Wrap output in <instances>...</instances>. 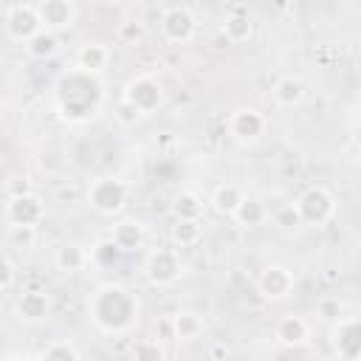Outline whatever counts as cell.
I'll return each mask as SVG.
<instances>
[{"label":"cell","instance_id":"obj_1","mask_svg":"<svg viewBox=\"0 0 361 361\" xmlns=\"http://www.w3.org/2000/svg\"><path fill=\"white\" fill-rule=\"evenodd\" d=\"M90 322L107 336H124L138 324V293L121 282H102L87 299Z\"/></svg>","mask_w":361,"mask_h":361},{"label":"cell","instance_id":"obj_2","mask_svg":"<svg viewBox=\"0 0 361 361\" xmlns=\"http://www.w3.org/2000/svg\"><path fill=\"white\" fill-rule=\"evenodd\" d=\"M99 73L73 68L68 71L56 85V110L68 121H85L90 118L102 104V82Z\"/></svg>","mask_w":361,"mask_h":361},{"label":"cell","instance_id":"obj_3","mask_svg":"<svg viewBox=\"0 0 361 361\" xmlns=\"http://www.w3.org/2000/svg\"><path fill=\"white\" fill-rule=\"evenodd\" d=\"M85 200L90 203L93 212L104 214V217H113V214H121L127 200H130V183L118 175H99L87 183L85 189Z\"/></svg>","mask_w":361,"mask_h":361},{"label":"cell","instance_id":"obj_4","mask_svg":"<svg viewBox=\"0 0 361 361\" xmlns=\"http://www.w3.org/2000/svg\"><path fill=\"white\" fill-rule=\"evenodd\" d=\"M293 203H296V209L302 214V226L322 228V226H327L336 217V195L327 186H322V183L307 186Z\"/></svg>","mask_w":361,"mask_h":361},{"label":"cell","instance_id":"obj_5","mask_svg":"<svg viewBox=\"0 0 361 361\" xmlns=\"http://www.w3.org/2000/svg\"><path fill=\"white\" fill-rule=\"evenodd\" d=\"M268 133V118L257 110V107H237L228 116V135L234 144L240 147H251L257 141H262V135Z\"/></svg>","mask_w":361,"mask_h":361},{"label":"cell","instance_id":"obj_6","mask_svg":"<svg viewBox=\"0 0 361 361\" xmlns=\"http://www.w3.org/2000/svg\"><path fill=\"white\" fill-rule=\"evenodd\" d=\"M161 34H164V39L172 42V45H186V42H192L195 34H197V20H195L192 8L183 6V3L166 6V8L161 11Z\"/></svg>","mask_w":361,"mask_h":361},{"label":"cell","instance_id":"obj_7","mask_svg":"<svg viewBox=\"0 0 361 361\" xmlns=\"http://www.w3.org/2000/svg\"><path fill=\"white\" fill-rule=\"evenodd\" d=\"M121 99H127L130 104H135L141 116H149V113H155L164 104V87H161V82L155 76L138 73V76L127 79V85L121 90Z\"/></svg>","mask_w":361,"mask_h":361},{"label":"cell","instance_id":"obj_8","mask_svg":"<svg viewBox=\"0 0 361 361\" xmlns=\"http://www.w3.org/2000/svg\"><path fill=\"white\" fill-rule=\"evenodd\" d=\"M330 347L341 361L361 358V322L358 316H338L330 322Z\"/></svg>","mask_w":361,"mask_h":361},{"label":"cell","instance_id":"obj_9","mask_svg":"<svg viewBox=\"0 0 361 361\" xmlns=\"http://www.w3.org/2000/svg\"><path fill=\"white\" fill-rule=\"evenodd\" d=\"M144 274H147L149 285H155V288L175 285L180 279V274H183L180 254L175 248H155V251H149V257L144 262Z\"/></svg>","mask_w":361,"mask_h":361},{"label":"cell","instance_id":"obj_10","mask_svg":"<svg viewBox=\"0 0 361 361\" xmlns=\"http://www.w3.org/2000/svg\"><path fill=\"white\" fill-rule=\"evenodd\" d=\"M296 288V276L288 265H279V262H271L259 271L257 276V293L265 299V302H282L293 293Z\"/></svg>","mask_w":361,"mask_h":361},{"label":"cell","instance_id":"obj_11","mask_svg":"<svg viewBox=\"0 0 361 361\" xmlns=\"http://www.w3.org/2000/svg\"><path fill=\"white\" fill-rule=\"evenodd\" d=\"M6 220L8 226H39L45 220V203L39 195L25 192V195H14L6 203Z\"/></svg>","mask_w":361,"mask_h":361},{"label":"cell","instance_id":"obj_12","mask_svg":"<svg viewBox=\"0 0 361 361\" xmlns=\"http://www.w3.org/2000/svg\"><path fill=\"white\" fill-rule=\"evenodd\" d=\"M42 28V20H39V11L37 6L31 3H17L6 11V31L11 39L17 42H25L28 37H34L37 31Z\"/></svg>","mask_w":361,"mask_h":361},{"label":"cell","instance_id":"obj_13","mask_svg":"<svg viewBox=\"0 0 361 361\" xmlns=\"http://www.w3.org/2000/svg\"><path fill=\"white\" fill-rule=\"evenodd\" d=\"M14 310H17V316H20L23 322H31V324L45 322V319L51 316V296H48L42 288H25V290L17 296Z\"/></svg>","mask_w":361,"mask_h":361},{"label":"cell","instance_id":"obj_14","mask_svg":"<svg viewBox=\"0 0 361 361\" xmlns=\"http://www.w3.org/2000/svg\"><path fill=\"white\" fill-rule=\"evenodd\" d=\"M42 28L48 31H65L76 23V3L73 0H42L37 6Z\"/></svg>","mask_w":361,"mask_h":361},{"label":"cell","instance_id":"obj_15","mask_svg":"<svg viewBox=\"0 0 361 361\" xmlns=\"http://www.w3.org/2000/svg\"><path fill=\"white\" fill-rule=\"evenodd\" d=\"M110 240L121 248V254H133V251L144 248V243H147V228H144V223L135 220V217H121V220L113 223Z\"/></svg>","mask_w":361,"mask_h":361},{"label":"cell","instance_id":"obj_16","mask_svg":"<svg viewBox=\"0 0 361 361\" xmlns=\"http://www.w3.org/2000/svg\"><path fill=\"white\" fill-rule=\"evenodd\" d=\"M274 338H276V344L296 350V347H302V344L310 341V324L302 316H296V313H285L274 324Z\"/></svg>","mask_w":361,"mask_h":361},{"label":"cell","instance_id":"obj_17","mask_svg":"<svg viewBox=\"0 0 361 361\" xmlns=\"http://www.w3.org/2000/svg\"><path fill=\"white\" fill-rule=\"evenodd\" d=\"M305 96H307V85H305V79L296 76V73L279 76V79L274 82V87H271V99H274V104H279V107H299V104L305 102Z\"/></svg>","mask_w":361,"mask_h":361},{"label":"cell","instance_id":"obj_18","mask_svg":"<svg viewBox=\"0 0 361 361\" xmlns=\"http://www.w3.org/2000/svg\"><path fill=\"white\" fill-rule=\"evenodd\" d=\"M54 265L62 274H79V271H85L90 265V251L85 245H79V243H65V245H59L54 251Z\"/></svg>","mask_w":361,"mask_h":361},{"label":"cell","instance_id":"obj_19","mask_svg":"<svg viewBox=\"0 0 361 361\" xmlns=\"http://www.w3.org/2000/svg\"><path fill=\"white\" fill-rule=\"evenodd\" d=\"M220 34H223L226 42H231V45H243V42H248V39L254 37V23H251L248 11H243V8L228 11L226 20H223Z\"/></svg>","mask_w":361,"mask_h":361},{"label":"cell","instance_id":"obj_20","mask_svg":"<svg viewBox=\"0 0 361 361\" xmlns=\"http://www.w3.org/2000/svg\"><path fill=\"white\" fill-rule=\"evenodd\" d=\"M169 327H172V338L178 341H195L206 333V322L195 313V310H180L169 319Z\"/></svg>","mask_w":361,"mask_h":361},{"label":"cell","instance_id":"obj_21","mask_svg":"<svg viewBox=\"0 0 361 361\" xmlns=\"http://www.w3.org/2000/svg\"><path fill=\"white\" fill-rule=\"evenodd\" d=\"M107 62H110V48L104 42H96L93 39V42L79 45V51H76V68H82V71L102 73L107 68Z\"/></svg>","mask_w":361,"mask_h":361},{"label":"cell","instance_id":"obj_22","mask_svg":"<svg viewBox=\"0 0 361 361\" xmlns=\"http://www.w3.org/2000/svg\"><path fill=\"white\" fill-rule=\"evenodd\" d=\"M234 223L240 226V228H259L265 220H268V209H265V203L259 200V197H243L240 200V206L234 209Z\"/></svg>","mask_w":361,"mask_h":361},{"label":"cell","instance_id":"obj_23","mask_svg":"<svg viewBox=\"0 0 361 361\" xmlns=\"http://www.w3.org/2000/svg\"><path fill=\"white\" fill-rule=\"evenodd\" d=\"M243 197H245V192H243L240 183H220V186L212 192V200H209V203H212V209H214L217 214L231 217Z\"/></svg>","mask_w":361,"mask_h":361},{"label":"cell","instance_id":"obj_24","mask_svg":"<svg viewBox=\"0 0 361 361\" xmlns=\"http://www.w3.org/2000/svg\"><path fill=\"white\" fill-rule=\"evenodd\" d=\"M56 51H59V39H56V31H48V28H39L34 37H28L25 39V54L31 56V59H51V56H56Z\"/></svg>","mask_w":361,"mask_h":361},{"label":"cell","instance_id":"obj_25","mask_svg":"<svg viewBox=\"0 0 361 361\" xmlns=\"http://www.w3.org/2000/svg\"><path fill=\"white\" fill-rule=\"evenodd\" d=\"M175 248H195L200 240H203V223L200 220H183V217H175V226L169 231Z\"/></svg>","mask_w":361,"mask_h":361},{"label":"cell","instance_id":"obj_26","mask_svg":"<svg viewBox=\"0 0 361 361\" xmlns=\"http://www.w3.org/2000/svg\"><path fill=\"white\" fill-rule=\"evenodd\" d=\"M172 214L183 220H200L203 217V197L192 189H180L172 197Z\"/></svg>","mask_w":361,"mask_h":361},{"label":"cell","instance_id":"obj_27","mask_svg":"<svg viewBox=\"0 0 361 361\" xmlns=\"http://www.w3.org/2000/svg\"><path fill=\"white\" fill-rule=\"evenodd\" d=\"M39 358H48V361H79L82 358V350L73 341H68V338H56L48 347H42Z\"/></svg>","mask_w":361,"mask_h":361},{"label":"cell","instance_id":"obj_28","mask_svg":"<svg viewBox=\"0 0 361 361\" xmlns=\"http://www.w3.org/2000/svg\"><path fill=\"white\" fill-rule=\"evenodd\" d=\"M268 220L279 231H296V228H302V214H299L296 203H282L274 214H268Z\"/></svg>","mask_w":361,"mask_h":361},{"label":"cell","instance_id":"obj_29","mask_svg":"<svg viewBox=\"0 0 361 361\" xmlns=\"http://www.w3.org/2000/svg\"><path fill=\"white\" fill-rule=\"evenodd\" d=\"M118 257H121V248H118L110 237H107V240H99V243L90 245V262L99 265V268H110V265H116Z\"/></svg>","mask_w":361,"mask_h":361},{"label":"cell","instance_id":"obj_30","mask_svg":"<svg viewBox=\"0 0 361 361\" xmlns=\"http://www.w3.org/2000/svg\"><path fill=\"white\" fill-rule=\"evenodd\" d=\"M116 37H118L124 45H138V42H144V37H147V25H144L141 20H121L118 28H116Z\"/></svg>","mask_w":361,"mask_h":361},{"label":"cell","instance_id":"obj_31","mask_svg":"<svg viewBox=\"0 0 361 361\" xmlns=\"http://www.w3.org/2000/svg\"><path fill=\"white\" fill-rule=\"evenodd\" d=\"M130 355L135 361H161V358H166V350L158 341H138V344H133Z\"/></svg>","mask_w":361,"mask_h":361},{"label":"cell","instance_id":"obj_32","mask_svg":"<svg viewBox=\"0 0 361 361\" xmlns=\"http://www.w3.org/2000/svg\"><path fill=\"white\" fill-rule=\"evenodd\" d=\"M113 116H116V121H118L121 127H135V124L141 121V113H138V107H135V104H130L127 99H118V102H116V110H113Z\"/></svg>","mask_w":361,"mask_h":361},{"label":"cell","instance_id":"obj_33","mask_svg":"<svg viewBox=\"0 0 361 361\" xmlns=\"http://www.w3.org/2000/svg\"><path fill=\"white\" fill-rule=\"evenodd\" d=\"M8 240L17 248H31L37 243V226H8Z\"/></svg>","mask_w":361,"mask_h":361},{"label":"cell","instance_id":"obj_34","mask_svg":"<svg viewBox=\"0 0 361 361\" xmlns=\"http://www.w3.org/2000/svg\"><path fill=\"white\" fill-rule=\"evenodd\" d=\"M316 316H319L322 322H336V319L341 316V302H338L336 296L319 299V302H316Z\"/></svg>","mask_w":361,"mask_h":361},{"label":"cell","instance_id":"obj_35","mask_svg":"<svg viewBox=\"0 0 361 361\" xmlns=\"http://www.w3.org/2000/svg\"><path fill=\"white\" fill-rule=\"evenodd\" d=\"M14 279H17V265L0 254V290H8L14 285Z\"/></svg>","mask_w":361,"mask_h":361},{"label":"cell","instance_id":"obj_36","mask_svg":"<svg viewBox=\"0 0 361 361\" xmlns=\"http://www.w3.org/2000/svg\"><path fill=\"white\" fill-rule=\"evenodd\" d=\"M6 189H8V197L25 195V192H31V178H28V175H11V178L6 180Z\"/></svg>","mask_w":361,"mask_h":361},{"label":"cell","instance_id":"obj_37","mask_svg":"<svg viewBox=\"0 0 361 361\" xmlns=\"http://www.w3.org/2000/svg\"><path fill=\"white\" fill-rule=\"evenodd\" d=\"M206 355H212V358H226V355H228V347H226V344H212Z\"/></svg>","mask_w":361,"mask_h":361},{"label":"cell","instance_id":"obj_38","mask_svg":"<svg viewBox=\"0 0 361 361\" xmlns=\"http://www.w3.org/2000/svg\"><path fill=\"white\" fill-rule=\"evenodd\" d=\"M116 6H133V3H138V0H113Z\"/></svg>","mask_w":361,"mask_h":361},{"label":"cell","instance_id":"obj_39","mask_svg":"<svg viewBox=\"0 0 361 361\" xmlns=\"http://www.w3.org/2000/svg\"><path fill=\"white\" fill-rule=\"evenodd\" d=\"M3 116H6V102L0 99V121H3Z\"/></svg>","mask_w":361,"mask_h":361}]
</instances>
